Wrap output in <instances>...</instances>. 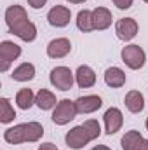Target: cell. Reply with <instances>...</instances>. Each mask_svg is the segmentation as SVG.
Here are the masks:
<instances>
[{"instance_id": "1", "label": "cell", "mask_w": 148, "mask_h": 150, "mask_svg": "<svg viewBox=\"0 0 148 150\" xmlns=\"http://www.w3.org/2000/svg\"><path fill=\"white\" fill-rule=\"evenodd\" d=\"M5 23H7L11 33H14L18 38H21L25 42H33L37 38L35 23L30 21L26 11L21 5H18V4L7 7V11H5Z\"/></svg>"}, {"instance_id": "23", "label": "cell", "mask_w": 148, "mask_h": 150, "mask_svg": "<svg viewBox=\"0 0 148 150\" xmlns=\"http://www.w3.org/2000/svg\"><path fill=\"white\" fill-rule=\"evenodd\" d=\"M82 126H84L85 131L89 133L91 140H98V138L101 136V126H99V122H98L96 119H87Z\"/></svg>"}, {"instance_id": "24", "label": "cell", "mask_w": 148, "mask_h": 150, "mask_svg": "<svg viewBox=\"0 0 148 150\" xmlns=\"http://www.w3.org/2000/svg\"><path fill=\"white\" fill-rule=\"evenodd\" d=\"M111 2H113V5H115L117 9L125 11V9H129V7L132 5V2H134V0H111Z\"/></svg>"}, {"instance_id": "27", "label": "cell", "mask_w": 148, "mask_h": 150, "mask_svg": "<svg viewBox=\"0 0 148 150\" xmlns=\"http://www.w3.org/2000/svg\"><path fill=\"white\" fill-rule=\"evenodd\" d=\"M136 150H148V140H145V138H143V142L138 145V149H136Z\"/></svg>"}, {"instance_id": "16", "label": "cell", "mask_w": 148, "mask_h": 150, "mask_svg": "<svg viewBox=\"0 0 148 150\" xmlns=\"http://www.w3.org/2000/svg\"><path fill=\"white\" fill-rule=\"evenodd\" d=\"M124 103L131 113H140L145 110V98L140 91H129L124 98Z\"/></svg>"}, {"instance_id": "10", "label": "cell", "mask_w": 148, "mask_h": 150, "mask_svg": "<svg viewBox=\"0 0 148 150\" xmlns=\"http://www.w3.org/2000/svg\"><path fill=\"white\" fill-rule=\"evenodd\" d=\"M103 120H105V133L111 136V134H115V133L120 131V127H122V124H124V115L120 112V108L111 107V108H108V110L105 112Z\"/></svg>"}, {"instance_id": "22", "label": "cell", "mask_w": 148, "mask_h": 150, "mask_svg": "<svg viewBox=\"0 0 148 150\" xmlns=\"http://www.w3.org/2000/svg\"><path fill=\"white\" fill-rule=\"evenodd\" d=\"M14 117H16V112H14V107L11 105L9 98H0V122L9 124L14 120Z\"/></svg>"}, {"instance_id": "5", "label": "cell", "mask_w": 148, "mask_h": 150, "mask_svg": "<svg viewBox=\"0 0 148 150\" xmlns=\"http://www.w3.org/2000/svg\"><path fill=\"white\" fill-rule=\"evenodd\" d=\"M49 80H51V84L56 89H59V91H70L73 87L75 74L68 67H56V68L51 70Z\"/></svg>"}, {"instance_id": "26", "label": "cell", "mask_w": 148, "mask_h": 150, "mask_svg": "<svg viewBox=\"0 0 148 150\" xmlns=\"http://www.w3.org/2000/svg\"><path fill=\"white\" fill-rule=\"evenodd\" d=\"M38 150H59L54 143H51V142H47V143H42L40 147H38Z\"/></svg>"}, {"instance_id": "11", "label": "cell", "mask_w": 148, "mask_h": 150, "mask_svg": "<svg viewBox=\"0 0 148 150\" xmlns=\"http://www.w3.org/2000/svg\"><path fill=\"white\" fill-rule=\"evenodd\" d=\"M72 51V42L66 37L54 38L47 44V56L52 59H61L65 56H68Z\"/></svg>"}, {"instance_id": "20", "label": "cell", "mask_w": 148, "mask_h": 150, "mask_svg": "<svg viewBox=\"0 0 148 150\" xmlns=\"http://www.w3.org/2000/svg\"><path fill=\"white\" fill-rule=\"evenodd\" d=\"M35 103V94L32 89L25 87V89H19L18 94H16V105L21 108V110H28L32 108V105Z\"/></svg>"}, {"instance_id": "30", "label": "cell", "mask_w": 148, "mask_h": 150, "mask_svg": "<svg viewBox=\"0 0 148 150\" xmlns=\"http://www.w3.org/2000/svg\"><path fill=\"white\" fill-rule=\"evenodd\" d=\"M145 126H147V131H148V117H147V122H145Z\"/></svg>"}, {"instance_id": "19", "label": "cell", "mask_w": 148, "mask_h": 150, "mask_svg": "<svg viewBox=\"0 0 148 150\" xmlns=\"http://www.w3.org/2000/svg\"><path fill=\"white\" fill-rule=\"evenodd\" d=\"M141 142H143V134L140 131H136V129H131L122 136L120 147H122V150H136Z\"/></svg>"}, {"instance_id": "14", "label": "cell", "mask_w": 148, "mask_h": 150, "mask_svg": "<svg viewBox=\"0 0 148 150\" xmlns=\"http://www.w3.org/2000/svg\"><path fill=\"white\" fill-rule=\"evenodd\" d=\"M111 21H113V16H111L110 9H106V7H96L92 11V26H94V30L101 32V30L110 28Z\"/></svg>"}, {"instance_id": "6", "label": "cell", "mask_w": 148, "mask_h": 150, "mask_svg": "<svg viewBox=\"0 0 148 150\" xmlns=\"http://www.w3.org/2000/svg\"><path fill=\"white\" fill-rule=\"evenodd\" d=\"M21 56V47L11 40L0 42V72H7L11 65Z\"/></svg>"}, {"instance_id": "7", "label": "cell", "mask_w": 148, "mask_h": 150, "mask_svg": "<svg viewBox=\"0 0 148 150\" xmlns=\"http://www.w3.org/2000/svg\"><path fill=\"white\" fill-rule=\"evenodd\" d=\"M65 142H66V145H68L70 149L80 150V149H84L89 142H92V140H91V136H89V133L85 131L84 126H75V127H72V129L66 133Z\"/></svg>"}, {"instance_id": "18", "label": "cell", "mask_w": 148, "mask_h": 150, "mask_svg": "<svg viewBox=\"0 0 148 150\" xmlns=\"http://www.w3.org/2000/svg\"><path fill=\"white\" fill-rule=\"evenodd\" d=\"M12 80H16V82H28V80H32L33 77H35V67L32 65V63H21L19 67H16L14 70H12Z\"/></svg>"}, {"instance_id": "2", "label": "cell", "mask_w": 148, "mask_h": 150, "mask_svg": "<svg viewBox=\"0 0 148 150\" xmlns=\"http://www.w3.org/2000/svg\"><path fill=\"white\" fill-rule=\"evenodd\" d=\"M44 136V127L40 122H23L4 131V140L9 145H19L26 142H38Z\"/></svg>"}, {"instance_id": "4", "label": "cell", "mask_w": 148, "mask_h": 150, "mask_svg": "<svg viewBox=\"0 0 148 150\" xmlns=\"http://www.w3.org/2000/svg\"><path fill=\"white\" fill-rule=\"evenodd\" d=\"M77 107H75V101L72 100H61L58 101V105L54 107V112H52V122L56 126H65L68 122H72L77 115Z\"/></svg>"}, {"instance_id": "28", "label": "cell", "mask_w": 148, "mask_h": 150, "mask_svg": "<svg viewBox=\"0 0 148 150\" xmlns=\"http://www.w3.org/2000/svg\"><path fill=\"white\" fill-rule=\"evenodd\" d=\"M91 150H111V149L106 147V145H98V147H94V149H91Z\"/></svg>"}, {"instance_id": "15", "label": "cell", "mask_w": 148, "mask_h": 150, "mask_svg": "<svg viewBox=\"0 0 148 150\" xmlns=\"http://www.w3.org/2000/svg\"><path fill=\"white\" fill-rule=\"evenodd\" d=\"M125 80H127V77H125V72L122 68H118V67L106 68V72H105V82H106L108 87L118 89V87H122L125 84Z\"/></svg>"}, {"instance_id": "13", "label": "cell", "mask_w": 148, "mask_h": 150, "mask_svg": "<svg viewBox=\"0 0 148 150\" xmlns=\"http://www.w3.org/2000/svg\"><path fill=\"white\" fill-rule=\"evenodd\" d=\"M75 82L80 89H87V87H92L96 84V72L87 67V65H80L75 72Z\"/></svg>"}, {"instance_id": "9", "label": "cell", "mask_w": 148, "mask_h": 150, "mask_svg": "<svg viewBox=\"0 0 148 150\" xmlns=\"http://www.w3.org/2000/svg\"><path fill=\"white\" fill-rule=\"evenodd\" d=\"M72 19V11L65 5H54L47 12V21L54 28H65Z\"/></svg>"}, {"instance_id": "29", "label": "cell", "mask_w": 148, "mask_h": 150, "mask_svg": "<svg viewBox=\"0 0 148 150\" xmlns=\"http://www.w3.org/2000/svg\"><path fill=\"white\" fill-rule=\"evenodd\" d=\"M66 2H70V4H84L87 0H66Z\"/></svg>"}, {"instance_id": "31", "label": "cell", "mask_w": 148, "mask_h": 150, "mask_svg": "<svg viewBox=\"0 0 148 150\" xmlns=\"http://www.w3.org/2000/svg\"><path fill=\"white\" fill-rule=\"evenodd\" d=\"M143 2H147V4H148V0H143Z\"/></svg>"}, {"instance_id": "17", "label": "cell", "mask_w": 148, "mask_h": 150, "mask_svg": "<svg viewBox=\"0 0 148 150\" xmlns=\"http://www.w3.org/2000/svg\"><path fill=\"white\" fill-rule=\"evenodd\" d=\"M35 105H37L40 110H51L58 105V100H56V94L49 89H40L37 94H35Z\"/></svg>"}, {"instance_id": "3", "label": "cell", "mask_w": 148, "mask_h": 150, "mask_svg": "<svg viewBox=\"0 0 148 150\" xmlns=\"http://www.w3.org/2000/svg\"><path fill=\"white\" fill-rule=\"evenodd\" d=\"M120 58L122 61L131 68V70H140L145 67V61H147V54L143 51V47L136 45V44H129L125 45L122 51H120Z\"/></svg>"}, {"instance_id": "21", "label": "cell", "mask_w": 148, "mask_h": 150, "mask_svg": "<svg viewBox=\"0 0 148 150\" xmlns=\"http://www.w3.org/2000/svg\"><path fill=\"white\" fill-rule=\"evenodd\" d=\"M77 28L80 32H84V33L94 30V26H92V11L84 9V11H80L77 14Z\"/></svg>"}, {"instance_id": "25", "label": "cell", "mask_w": 148, "mask_h": 150, "mask_svg": "<svg viewBox=\"0 0 148 150\" xmlns=\"http://www.w3.org/2000/svg\"><path fill=\"white\" fill-rule=\"evenodd\" d=\"M26 2H28V5L32 9H42L47 4V0H26Z\"/></svg>"}, {"instance_id": "12", "label": "cell", "mask_w": 148, "mask_h": 150, "mask_svg": "<svg viewBox=\"0 0 148 150\" xmlns=\"http://www.w3.org/2000/svg\"><path fill=\"white\" fill-rule=\"evenodd\" d=\"M75 107H77L78 113H92L103 107V100L98 94H87V96L77 98L75 100Z\"/></svg>"}, {"instance_id": "8", "label": "cell", "mask_w": 148, "mask_h": 150, "mask_svg": "<svg viewBox=\"0 0 148 150\" xmlns=\"http://www.w3.org/2000/svg\"><path fill=\"white\" fill-rule=\"evenodd\" d=\"M138 30H140V26H138V21L134 18H122L115 25L117 37L120 38V40H124V42L132 40V38L138 35Z\"/></svg>"}]
</instances>
